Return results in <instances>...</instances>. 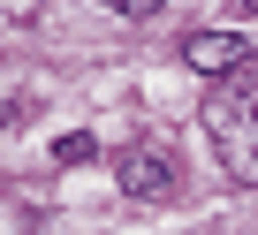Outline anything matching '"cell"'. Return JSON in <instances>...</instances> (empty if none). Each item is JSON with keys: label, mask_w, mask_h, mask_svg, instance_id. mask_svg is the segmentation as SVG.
Wrapping results in <instances>:
<instances>
[{"label": "cell", "mask_w": 258, "mask_h": 235, "mask_svg": "<svg viewBox=\"0 0 258 235\" xmlns=\"http://www.w3.org/2000/svg\"><path fill=\"white\" fill-rule=\"evenodd\" d=\"M205 137H213L220 167L243 190H258V76L250 68L228 76V84H213V99H205Z\"/></svg>", "instance_id": "cell-1"}, {"label": "cell", "mask_w": 258, "mask_h": 235, "mask_svg": "<svg viewBox=\"0 0 258 235\" xmlns=\"http://www.w3.org/2000/svg\"><path fill=\"white\" fill-rule=\"evenodd\" d=\"M182 61H190L198 76H220V84L250 68V53H243L235 31H190V38H182Z\"/></svg>", "instance_id": "cell-3"}, {"label": "cell", "mask_w": 258, "mask_h": 235, "mask_svg": "<svg viewBox=\"0 0 258 235\" xmlns=\"http://www.w3.org/2000/svg\"><path fill=\"white\" fill-rule=\"evenodd\" d=\"M235 16H258V0H235Z\"/></svg>", "instance_id": "cell-6"}, {"label": "cell", "mask_w": 258, "mask_h": 235, "mask_svg": "<svg viewBox=\"0 0 258 235\" xmlns=\"http://www.w3.org/2000/svg\"><path fill=\"white\" fill-rule=\"evenodd\" d=\"M99 8H106V16H121V23H145V16H160V8H167V0H99Z\"/></svg>", "instance_id": "cell-4"}, {"label": "cell", "mask_w": 258, "mask_h": 235, "mask_svg": "<svg viewBox=\"0 0 258 235\" xmlns=\"http://www.w3.org/2000/svg\"><path fill=\"white\" fill-rule=\"evenodd\" d=\"M114 182H121V197L152 205V197L175 190V152H167V144H129V152L114 160Z\"/></svg>", "instance_id": "cell-2"}, {"label": "cell", "mask_w": 258, "mask_h": 235, "mask_svg": "<svg viewBox=\"0 0 258 235\" xmlns=\"http://www.w3.org/2000/svg\"><path fill=\"white\" fill-rule=\"evenodd\" d=\"M91 152H99V144H91V137H76V129H69V137L53 144V160H91Z\"/></svg>", "instance_id": "cell-5"}]
</instances>
